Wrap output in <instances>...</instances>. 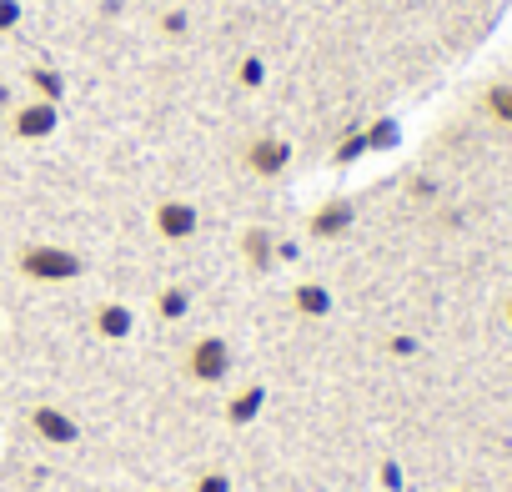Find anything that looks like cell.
<instances>
[{
  "instance_id": "obj_1",
  "label": "cell",
  "mask_w": 512,
  "mask_h": 492,
  "mask_svg": "<svg viewBox=\"0 0 512 492\" xmlns=\"http://www.w3.org/2000/svg\"><path fill=\"white\" fill-rule=\"evenodd\" d=\"M16 272L26 282L56 287V282H76L86 272V257L71 252V246H56V241H26L21 252H16Z\"/></svg>"
},
{
  "instance_id": "obj_2",
  "label": "cell",
  "mask_w": 512,
  "mask_h": 492,
  "mask_svg": "<svg viewBox=\"0 0 512 492\" xmlns=\"http://www.w3.org/2000/svg\"><path fill=\"white\" fill-rule=\"evenodd\" d=\"M231 367H236V357H231V342H226V337H216V332L196 337V342L186 347V357H181V372H186V382H201V387H216V382H226V377H231Z\"/></svg>"
},
{
  "instance_id": "obj_3",
  "label": "cell",
  "mask_w": 512,
  "mask_h": 492,
  "mask_svg": "<svg viewBox=\"0 0 512 492\" xmlns=\"http://www.w3.org/2000/svg\"><path fill=\"white\" fill-rule=\"evenodd\" d=\"M26 422H31V432H36L46 447H76V442H81V422H76L66 407H56V402H36V407L26 412Z\"/></svg>"
},
{
  "instance_id": "obj_4",
  "label": "cell",
  "mask_w": 512,
  "mask_h": 492,
  "mask_svg": "<svg viewBox=\"0 0 512 492\" xmlns=\"http://www.w3.org/2000/svg\"><path fill=\"white\" fill-rule=\"evenodd\" d=\"M241 166H246L256 181H272V176H282V171L292 166V146H287L282 136H251V141L241 146Z\"/></svg>"
},
{
  "instance_id": "obj_5",
  "label": "cell",
  "mask_w": 512,
  "mask_h": 492,
  "mask_svg": "<svg viewBox=\"0 0 512 492\" xmlns=\"http://www.w3.org/2000/svg\"><path fill=\"white\" fill-rule=\"evenodd\" d=\"M196 226H201V211H196L191 201H181V196H166V201H156V211H151V231H156L161 241H191Z\"/></svg>"
},
{
  "instance_id": "obj_6",
  "label": "cell",
  "mask_w": 512,
  "mask_h": 492,
  "mask_svg": "<svg viewBox=\"0 0 512 492\" xmlns=\"http://www.w3.org/2000/svg\"><path fill=\"white\" fill-rule=\"evenodd\" d=\"M56 126H61L56 101H26V106L11 111V131L21 141H46V136H56Z\"/></svg>"
},
{
  "instance_id": "obj_7",
  "label": "cell",
  "mask_w": 512,
  "mask_h": 492,
  "mask_svg": "<svg viewBox=\"0 0 512 492\" xmlns=\"http://www.w3.org/2000/svg\"><path fill=\"white\" fill-rule=\"evenodd\" d=\"M352 221H357V206H352L347 196H332V201H322V206L307 216V231H312L317 241H337V236L352 231Z\"/></svg>"
},
{
  "instance_id": "obj_8",
  "label": "cell",
  "mask_w": 512,
  "mask_h": 492,
  "mask_svg": "<svg viewBox=\"0 0 512 492\" xmlns=\"http://www.w3.org/2000/svg\"><path fill=\"white\" fill-rule=\"evenodd\" d=\"M236 246H241V257H246L251 272H267V267L277 262V236H272L267 226H246Z\"/></svg>"
},
{
  "instance_id": "obj_9",
  "label": "cell",
  "mask_w": 512,
  "mask_h": 492,
  "mask_svg": "<svg viewBox=\"0 0 512 492\" xmlns=\"http://www.w3.org/2000/svg\"><path fill=\"white\" fill-rule=\"evenodd\" d=\"M91 327H96V337L121 342V337H131L136 317H131V307H121V302H101V307H96V317H91Z\"/></svg>"
},
{
  "instance_id": "obj_10",
  "label": "cell",
  "mask_w": 512,
  "mask_h": 492,
  "mask_svg": "<svg viewBox=\"0 0 512 492\" xmlns=\"http://www.w3.org/2000/svg\"><path fill=\"white\" fill-rule=\"evenodd\" d=\"M267 407V387L262 382H251V387H241L231 402H226V422L231 427H246V422H256V412Z\"/></svg>"
},
{
  "instance_id": "obj_11",
  "label": "cell",
  "mask_w": 512,
  "mask_h": 492,
  "mask_svg": "<svg viewBox=\"0 0 512 492\" xmlns=\"http://www.w3.org/2000/svg\"><path fill=\"white\" fill-rule=\"evenodd\" d=\"M292 307H297L302 317H327V312H332V292H327L322 282H297V287H292Z\"/></svg>"
},
{
  "instance_id": "obj_12",
  "label": "cell",
  "mask_w": 512,
  "mask_h": 492,
  "mask_svg": "<svg viewBox=\"0 0 512 492\" xmlns=\"http://www.w3.org/2000/svg\"><path fill=\"white\" fill-rule=\"evenodd\" d=\"M186 312H191V292L186 287H161L156 292V317L161 322H181Z\"/></svg>"
},
{
  "instance_id": "obj_13",
  "label": "cell",
  "mask_w": 512,
  "mask_h": 492,
  "mask_svg": "<svg viewBox=\"0 0 512 492\" xmlns=\"http://www.w3.org/2000/svg\"><path fill=\"white\" fill-rule=\"evenodd\" d=\"M482 111H487L497 126H512V86H507V81L487 86V96H482Z\"/></svg>"
},
{
  "instance_id": "obj_14",
  "label": "cell",
  "mask_w": 512,
  "mask_h": 492,
  "mask_svg": "<svg viewBox=\"0 0 512 492\" xmlns=\"http://www.w3.org/2000/svg\"><path fill=\"white\" fill-rule=\"evenodd\" d=\"M31 86L41 91L36 101H61V91H66V81H61L56 71H46V66H41V71H31Z\"/></svg>"
},
{
  "instance_id": "obj_15",
  "label": "cell",
  "mask_w": 512,
  "mask_h": 492,
  "mask_svg": "<svg viewBox=\"0 0 512 492\" xmlns=\"http://www.w3.org/2000/svg\"><path fill=\"white\" fill-rule=\"evenodd\" d=\"M191 492H231V472H221V467H206V472H196Z\"/></svg>"
},
{
  "instance_id": "obj_16",
  "label": "cell",
  "mask_w": 512,
  "mask_h": 492,
  "mask_svg": "<svg viewBox=\"0 0 512 492\" xmlns=\"http://www.w3.org/2000/svg\"><path fill=\"white\" fill-rule=\"evenodd\" d=\"M16 21H21V6L16 0H0V31H16Z\"/></svg>"
},
{
  "instance_id": "obj_17",
  "label": "cell",
  "mask_w": 512,
  "mask_h": 492,
  "mask_svg": "<svg viewBox=\"0 0 512 492\" xmlns=\"http://www.w3.org/2000/svg\"><path fill=\"white\" fill-rule=\"evenodd\" d=\"M241 86H262V61H246L241 66Z\"/></svg>"
},
{
  "instance_id": "obj_18",
  "label": "cell",
  "mask_w": 512,
  "mask_h": 492,
  "mask_svg": "<svg viewBox=\"0 0 512 492\" xmlns=\"http://www.w3.org/2000/svg\"><path fill=\"white\" fill-rule=\"evenodd\" d=\"M382 487H402V472H397V467H392V462H387V467H382Z\"/></svg>"
},
{
  "instance_id": "obj_19",
  "label": "cell",
  "mask_w": 512,
  "mask_h": 492,
  "mask_svg": "<svg viewBox=\"0 0 512 492\" xmlns=\"http://www.w3.org/2000/svg\"><path fill=\"white\" fill-rule=\"evenodd\" d=\"M0 111H11V91L6 86H0Z\"/></svg>"
},
{
  "instance_id": "obj_20",
  "label": "cell",
  "mask_w": 512,
  "mask_h": 492,
  "mask_svg": "<svg viewBox=\"0 0 512 492\" xmlns=\"http://www.w3.org/2000/svg\"><path fill=\"white\" fill-rule=\"evenodd\" d=\"M502 317H507V327H512V297H507V307H502Z\"/></svg>"
},
{
  "instance_id": "obj_21",
  "label": "cell",
  "mask_w": 512,
  "mask_h": 492,
  "mask_svg": "<svg viewBox=\"0 0 512 492\" xmlns=\"http://www.w3.org/2000/svg\"><path fill=\"white\" fill-rule=\"evenodd\" d=\"M156 492H166V487H156Z\"/></svg>"
},
{
  "instance_id": "obj_22",
  "label": "cell",
  "mask_w": 512,
  "mask_h": 492,
  "mask_svg": "<svg viewBox=\"0 0 512 492\" xmlns=\"http://www.w3.org/2000/svg\"><path fill=\"white\" fill-rule=\"evenodd\" d=\"M457 492H467V487H457Z\"/></svg>"
}]
</instances>
